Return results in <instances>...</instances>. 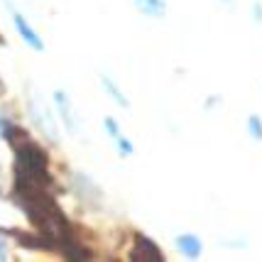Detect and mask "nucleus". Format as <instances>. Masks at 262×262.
Here are the masks:
<instances>
[{
    "instance_id": "f257e3e1",
    "label": "nucleus",
    "mask_w": 262,
    "mask_h": 262,
    "mask_svg": "<svg viewBox=\"0 0 262 262\" xmlns=\"http://www.w3.org/2000/svg\"><path fill=\"white\" fill-rule=\"evenodd\" d=\"M27 108H30V115H32L34 125H37L39 130H42V133H45L47 140H49V142H59V140H57V125H54L52 115H49V111L45 108L42 98H37L32 91H30V101H27Z\"/></svg>"
},
{
    "instance_id": "f03ea898",
    "label": "nucleus",
    "mask_w": 262,
    "mask_h": 262,
    "mask_svg": "<svg viewBox=\"0 0 262 262\" xmlns=\"http://www.w3.org/2000/svg\"><path fill=\"white\" fill-rule=\"evenodd\" d=\"M8 8H10L12 20H15V30H17V32H20V37L27 42V47H32V49H37V52H42V49H45V45H42V37H39V34L30 27V23L25 20V15H20V12L15 10V5H12L10 0H8Z\"/></svg>"
},
{
    "instance_id": "7ed1b4c3",
    "label": "nucleus",
    "mask_w": 262,
    "mask_h": 262,
    "mask_svg": "<svg viewBox=\"0 0 262 262\" xmlns=\"http://www.w3.org/2000/svg\"><path fill=\"white\" fill-rule=\"evenodd\" d=\"M130 257L135 262H160L162 260V250L147 238V235H137L135 238V248L130 252Z\"/></svg>"
},
{
    "instance_id": "20e7f679",
    "label": "nucleus",
    "mask_w": 262,
    "mask_h": 262,
    "mask_svg": "<svg viewBox=\"0 0 262 262\" xmlns=\"http://www.w3.org/2000/svg\"><path fill=\"white\" fill-rule=\"evenodd\" d=\"M54 101H57L59 118H61L64 127H67L71 135H76V133H79V127H76V113H74V105L69 101L67 91H54Z\"/></svg>"
},
{
    "instance_id": "39448f33",
    "label": "nucleus",
    "mask_w": 262,
    "mask_h": 262,
    "mask_svg": "<svg viewBox=\"0 0 262 262\" xmlns=\"http://www.w3.org/2000/svg\"><path fill=\"white\" fill-rule=\"evenodd\" d=\"M105 130H108V135L113 137V142H115V147L120 149V155H133V142L127 140L123 133H120V127L115 125V120L113 118H105Z\"/></svg>"
},
{
    "instance_id": "423d86ee",
    "label": "nucleus",
    "mask_w": 262,
    "mask_h": 262,
    "mask_svg": "<svg viewBox=\"0 0 262 262\" xmlns=\"http://www.w3.org/2000/svg\"><path fill=\"white\" fill-rule=\"evenodd\" d=\"M177 248H179L186 257L196 260V257L201 255V240L196 238V235H179V238H177Z\"/></svg>"
},
{
    "instance_id": "0eeeda50",
    "label": "nucleus",
    "mask_w": 262,
    "mask_h": 262,
    "mask_svg": "<svg viewBox=\"0 0 262 262\" xmlns=\"http://www.w3.org/2000/svg\"><path fill=\"white\" fill-rule=\"evenodd\" d=\"M135 8L140 12L149 15V17H162V15L167 12L164 0H135Z\"/></svg>"
},
{
    "instance_id": "6e6552de",
    "label": "nucleus",
    "mask_w": 262,
    "mask_h": 262,
    "mask_svg": "<svg viewBox=\"0 0 262 262\" xmlns=\"http://www.w3.org/2000/svg\"><path fill=\"white\" fill-rule=\"evenodd\" d=\"M103 89L108 91V96H111L115 103H120L123 108H127V98L123 96V91H120V89H115V83L108 79V76H103Z\"/></svg>"
},
{
    "instance_id": "1a4fd4ad",
    "label": "nucleus",
    "mask_w": 262,
    "mask_h": 262,
    "mask_svg": "<svg viewBox=\"0 0 262 262\" xmlns=\"http://www.w3.org/2000/svg\"><path fill=\"white\" fill-rule=\"evenodd\" d=\"M248 127H250V135L255 137V140H262V123L257 115H252L250 123H248Z\"/></svg>"
},
{
    "instance_id": "9d476101",
    "label": "nucleus",
    "mask_w": 262,
    "mask_h": 262,
    "mask_svg": "<svg viewBox=\"0 0 262 262\" xmlns=\"http://www.w3.org/2000/svg\"><path fill=\"white\" fill-rule=\"evenodd\" d=\"M12 133V120H8V115L0 113V137H8Z\"/></svg>"
},
{
    "instance_id": "9b49d317",
    "label": "nucleus",
    "mask_w": 262,
    "mask_h": 262,
    "mask_svg": "<svg viewBox=\"0 0 262 262\" xmlns=\"http://www.w3.org/2000/svg\"><path fill=\"white\" fill-rule=\"evenodd\" d=\"M0 260H8V245H5L3 235H0Z\"/></svg>"
},
{
    "instance_id": "f8f14e48",
    "label": "nucleus",
    "mask_w": 262,
    "mask_h": 262,
    "mask_svg": "<svg viewBox=\"0 0 262 262\" xmlns=\"http://www.w3.org/2000/svg\"><path fill=\"white\" fill-rule=\"evenodd\" d=\"M0 93H3V81H0Z\"/></svg>"
}]
</instances>
